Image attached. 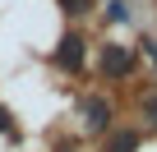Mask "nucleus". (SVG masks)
Segmentation results:
<instances>
[{"label": "nucleus", "instance_id": "1", "mask_svg": "<svg viewBox=\"0 0 157 152\" xmlns=\"http://www.w3.org/2000/svg\"><path fill=\"white\" fill-rule=\"evenodd\" d=\"M97 69H102V79H129V69H134V46H106L102 60H97Z\"/></svg>", "mask_w": 157, "mask_h": 152}, {"label": "nucleus", "instance_id": "2", "mask_svg": "<svg viewBox=\"0 0 157 152\" xmlns=\"http://www.w3.org/2000/svg\"><path fill=\"white\" fill-rule=\"evenodd\" d=\"M56 65L60 69H83V37H78V32H65L60 37V46H56Z\"/></svg>", "mask_w": 157, "mask_h": 152}, {"label": "nucleus", "instance_id": "3", "mask_svg": "<svg viewBox=\"0 0 157 152\" xmlns=\"http://www.w3.org/2000/svg\"><path fill=\"white\" fill-rule=\"evenodd\" d=\"M106 120H111V111H106V102H102V97L83 106V129H88V134H106Z\"/></svg>", "mask_w": 157, "mask_h": 152}, {"label": "nucleus", "instance_id": "4", "mask_svg": "<svg viewBox=\"0 0 157 152\" xmlns=\"http://www.w3.org/2000/svg\"><path fill=\"white\" fill-rule=\"evenodd\" d=\"M134 147H139V134H134V129H116L102 152H134Z\"/></svg>", "mask_w": 157, "mask_h": 152}, {"label": "nucleus", "instance_id": "5", "mask_svg": "<svg viewBox=\"0 0 157 152\" xmlns=\"http://www.w3.org/2000/svg\"><path fill=\"white\" fill-rule=\"evenodd\" d=\"M106 14H111L116 23H134V19H139V5H134V0H111Z\"/></svg>", "mask_w": 157, "mask_h": 152}, {"label": "nucleus", "instance_id": "6", "mask_svg": "<svg viewBox=\"0 0 157 152\" xmlns=\"http://www.w3.org/2000/svg\"><path fill=\"white\" fill-rule=\"evenodd\" d=\"M139 111H143V120H148V124H157V92H148V97L139 102Z\"/></svg>", "mask_w": 157, "mask_h": 152}, {"label": "nucleus", "instance_id": "7", "mask_svg": "<svg viewBox=\"0 0 157 152\" xmlns=\"http://www.w3.org/2000/svg\"><path fill=\"white\" fill-rule=\"evenodd\" d=\"M10 129H14V120H10V111H5V106H0V134H10Z\"/></svg>", "mask_w": 157, "mask_h": 152}, {"label": "nucleus", "instance_id": "8", "mask_svg": "<svg viewBox=\"0 0 157 152\" xmlns=\"http://www.w3.org/2000/svg\"><path fill=\"white\" fill-rule=\"evenodd\" d=\"M83 5H88V0H65V9H74V14L83 9Z\"/></svg>", "mask_w": 157, "mask_h": 152}, {"label": "nucleus", "instance_id": "9", "mask_svg": "<svg viewBox=\"0 0 157 152\" xmlns=\"http://www.w3.org/2000/svg\"><path fill=\"white\" fill-rule=\"evenodd\" d=\"M143 51L152 55V65H157V42H143Z\"/></svg>", "mask_w": 157, "mask_h": 152}]
</instances>
